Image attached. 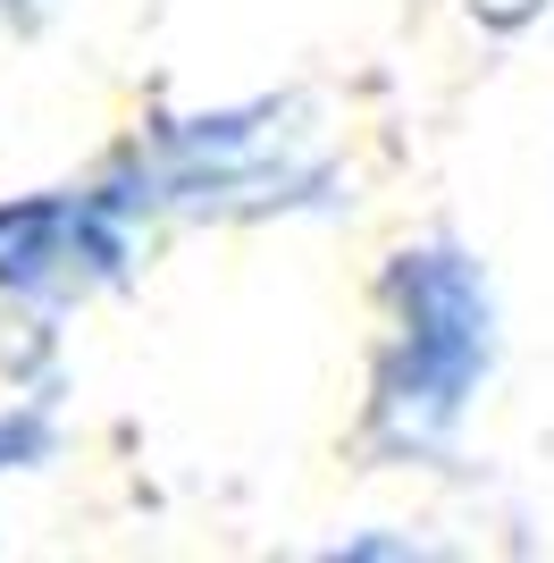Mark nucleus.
Wrapping results in <instances>:
<instances>
[{
    "mask_svg": "<svg viewBox=\"0 0 554 563\" xmlns=\"http://www.w3.org/2000/svg\"><path fill=\"white\" fill-rule=\"evenodd\" d=\"M403 295H412V320L395 336V362L378 378V412L403 421V438H429V429L454 421L462 387L479 378L487 362V295L470 286V269H454L445 253H403Z\"/></svg>",
    "mask_w": 554,
    "mask_h": 563,
    "instance_id": "1",
    "label": "nucleus"
},
{
    "mask_svg": "<svg viewBox=\"0 0 554 563\" xmlns=\"http://www.w3.org/2000/svg\"><path fill=\"white\" fill-rule=\"evenodd\" d=\"M118 261V235L92 202H25L0 211V286L18 295H76Z\"/></svg>",
    "mask_w": 554,
    "mask_h": 563,
    "instance_id": "2",
    "label": "nucleus"
}]
</instances>
